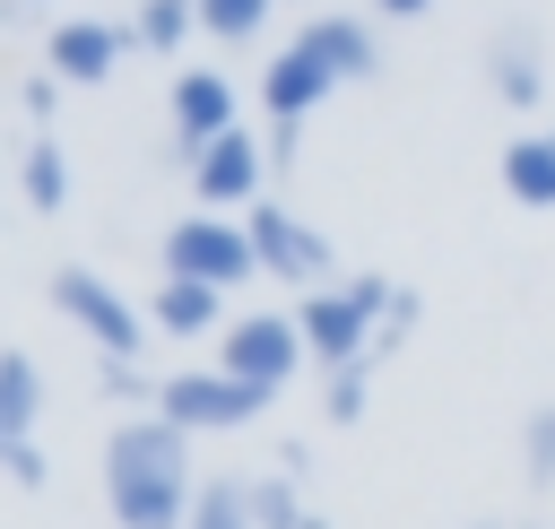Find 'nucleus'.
<instances>
[{
    "mask_svg": "<svg viewBox=\"0 0 555 529\" xmlns=\"http://www.w3.org/2000/svg\"><path fill=\"white\" fill-rule=\"evenodd\" d=\"M17 182H26V199H35V208H69V165H61V147H52V139H26Z\"/></svg>",
    "mask_w": 555,
    "mask_h": 529,
    "instance_id": "a211bd4d",
    "label": "nucleus"
},
{
    "mask_svg": "<svg viewBox=\"0 0 555 529\" xmlns=\"http://www.w3.org/2000/svg\"><path fill=\"white\" fill-rule=\"evenodd\" d=\"M330 416H338V425H356V416H364V364L330 373Z\"/></svg>",
    "mask_w": 555,
    "mask_h": 529,
    "instance_id": "5701e85b",
    "label": "nucleus"
},
{
    "mask_svg": "<svg viewBox=\"0 0 555 529\" xmlns=\"http://www.w3.org/2000/svg\"><path fill=\"white\" fill-rule=\"evenodd\" d=\"M330 87H338V78H330V69H321L304 43H286V52L269 61V78H260V104H269V113H278V130H286V121H304V113H312Z\"/></svg>",
    "mask_w": 555,
    "mask_h": 529,
    "instance_id": "9b49d317",
    "label": "nucleus"
},
{
    "mask_svg": "<svg viewBox=\"0 0 555 529\" xmlns=\"http://www.w3.org/2000/svg\"><path fill=\"white\" fill-rule=\"evenodd\" d=\"M503 191H512L520 208H555V130L503 147Z\"/></svg>",
    "mask_w": 555,
    "mask_h": 529,
    "instance_id": "4468645a",
    "label": "nucleus"
},
{
    "mask_svg": "<svg viewBox=\"0 0 555 529\" xmlns=\"http://www.w3.org/2000/svg\"><path fill=\"white\" fill-rule=\"evenodd\" d=\"M390 312H399V286H390L382 269H356L347 286H312L295 321H304V347H312V364L347 373V364H373V356H382V330H390Z\"/></svg>",
    "mask_w": 555,
    "mask_h": 529,
    "instance_id": "f03ea898",
    "label": "nucleus"
},
{
    "mask_svg": "<svg viewBox=\"0 0 555 529\" xmlns=\"http://www.w3.org/2000/svg\"><path fill=\"white\" fill-rule=\"evenodd\" d=\"M295 43H304L330 78H373V61H382V52H373V26H356V17H312Z\"/></svg>",
    "mask_w": 555,
    "mask_h": 529,
    "instance_id": "f8f14e48",
    "label": "nucleus"
},
{
    "mask_svg": "<svg viewBox=\"0 0 555 529\" xmlns=\"http://www.w3.org/2000/svg\"><path fill=\"white\" fill-rule=\"evenodd\" d=\"M165 278H199V286H243V278H260V251H251V234L243 225H225V217H182L173 234H165Z\"/></svg>",
    "mask_w": 555,
    "mask_h": 529,
    "instance_id": "39448f33",
    "label": "nucleus"
},
{
    "mask_svg": "<svg viewBox=\"0 0 555 529\" xmlns=\"http://www.w3.org/2000/svg\"><path fill=\"white\" fill-rule=\"evenodd\" d=\"M486 87H494L512 113H520V104H538V87H546V78H538V43H529L520 26H512V35H494V52H486Z\"/></svg>",
    "mask_w": 555,
    "mask_h": 529,
    "instance_id": "2eb2a0df",
    "label": "nucleus"
},
{
    "mask_svg": "<svg viewBox=\"0 0 555 529\" xmlns=\"http://www.w3.org/2000/svg\"><path fill=\"white\" fill-rule=\"evenodd\" d=\"M251 520H260V529H312V512L295 503L286 477H251Z\"/></svg>",
    "mask_w": 555,
    "mask_h": 529,
    "instance_id": "aec40b11",
    "label": "nucleus"
},
{
    "mask_svg": "<svg viewBox=\"0 0 555 529\" xmlns=\"http://www.w3.org/2000/svg\"><path fill=\"white\" fill-rule=\"evenodd\" d=\"M104 503L121 529H182L199 503L191 477V434L173 416H130L104 434Z\"/></svg>",
    "mask_w": 555,
    "mask_h": 529,
    "instance_id": "f257e3e1",
    "label": "nucleus"
},
{
    "mask_svg": "<svg viewBox=\"0 0 555 529\" xmlns=\"http://www.w3.org/2000/svg\"><path fill=\"white\" fill-rule=\"evenodd\" d=\"M182 529H260V520H251V477H208Z\"/></svg>",
    "mask_w": 555,
    "mask_h": 529,
    "instance_id": "f3484780",
    "label": "nucleus"
},
{
    "mask_svg": "<svg viewBox=\"0 0 555 529\" xmlns=\"http://www.w3.org/2000/svg\"><path fill=\"white\" fill-rule=\"evenodd\" d=\"M17 486H43V460H35V442H9V460H0Z\"/></svg>",
    "mask_w": 555,
    "mask_h": 529,
    "instance_id": "b1692460",
    "label": "nucleus"
},
{
    "mask_svg": "<svg viewBox=\"0 0 555 529\" xmlns=\"http://www.w3.org/2000/svg\"><path fill=\"white\" fill-rule=\"evenodd\" d=\"M520 460H529V477H555V408H538L520 425Z\"/></svg>",
    "mask_w": 555,
    "mask_h": 529,
    "instance_id": "4be33fe9",
    "label": "nucleus"
},
{
    "mask_svg": "<svg viewBox=\"0 0 555 529\" xmlns=\"http://www.w3.org/2000/svg\"><path fill=\"white\" fill-rule=\"evenodd\" d=\"M382 9H390V17H425L434 0H382Z\"/></svg>",
    "mask_w": 555,
    "mask_h": 529,
    "instance_id": "393cba45",
    "label": "nucleus"
},
{
    "mask_svg": "<svg viewBox=\"0 0 555 529\" xmlns=\"http://www.w3.org/2000/svg\"><path fill=\"white\" fill-rule=\"evenodd\" d=\"M121 26H95V17H61L52 26V43H43V61H52V78H69V87H95V78H113V61H121Z\"/></svg>",
    "mask_w": 555,
    "mask_h": 529,
    "instance_id": "1a4fd4ad",
    "label": "nucleus"
},
{
    "mask_svg": "<svg viewBox=\"0 0 555 529\" xmlns=\"http://www.w3.org/2000/svg\"><path fill=\"white\" fill-rule=\"evenodd\" d=\"M156 330H173V338H208V330H225V286L165 278V286H156Z\"/></svg>",
    "mask_w": 555,
    "mask_h": 529,
    "instance_id": "ddd939ff",
    "label": "nucleus"
},
{
    "mask_svg": "<svg viewBox=\"0 0 555 529\" xmlns=\"http://www.w3.org/2000/svg\"><path fill=\"white\" fill-rule=\"evenodd\" d=\"M269 408V390H251V382H234L225 364H199V373H173V382H156V416H173L182 434H217V425H251Z\"/></svg>",
    "mask_w": 555,
    "mask_h": 529,
    "instance_id": "423d86ee",
    "label": "nucleus"
},
{
    "mask_svg": "<svg viewBox=\"0 0 555 529\" xmlns=\"http://www.w3.org/2000/svg\"><path fill=\"white\" fill-rule=\"evenodd\" d=\"M260 17H269V0H199V26H208L217 43H243V35H260Z\"/></svg>",
    "mask_w": 555,
    "mask_h": 529,
    "instance_id": "412c9836",
    "label": "nucleus"
},
{
    "mask_svg": "<svg viewBox=\"0 0 555 529\" xmlns=\"http://www.w3.org/2000/svg\"><path fill=\"white\" fill-rule=\"evenodd\" d=\"M173 130H182V156H199L208 139L234 130V87L217 69H182L173 78Z\"/></svg>",
    "mask_w": 555,
    "mask_h": 529,
    "instance_id": "9d476101",
    "label": "nucleus"
},
{
    "mask_svg": "<svg viewBox=\"0 0 555 529\" xmlns=\"http://www.w3.org/2000/svg\"><path fill=\"white\" fill-rule=\"evenodd\" d=\"M312 347H304V321L295 312H243V321H225L217 330V364L234 373V382H251V390H286L295 382V364H304Z\"/></svg>",
    "mask_w": 555,
    "mask_h": 529,
    "instance_id": "7ed1b4c3",
    "label": "nucleus"
},
{
    "mask_svg": "<svg viewBox=\"0 0 555 529\" xmlns=\"http://www.w3.org/2000/svg\"><path fill=\"white\" fill-rule=\"evenodd\" d=\"M52 312H61L69 330H87V338L104 347V364H130V356H139V312H130V295H121L113 278H95V269H52Z\"/></svg>",
    "mask_w": 555,
    "mask_h": 529,
    "instance_id": "20e7f679",
    "label": "nucleus"
},
{
    "mask_svg": "<svg viewBox=\"0 0 555 529\" xmlns=\"http://www.w3.org/2000/svg\"><path fill=\"white\" fill-rule=\"evenodd\" d=\"M0 460H9V425H0Z\"/></svg>",
    "mask_w": 555,
    "mask_h": 529,
    "instance_id": "a878e982",
    "label": "nucleus"
},
{
    "mask_svg": "<svg viewBox=\"0 0 555 529\" xmlns=\"http://www.w3.org/2000/svg\"><path fill=\"white\" fill-rule=\"evenodd\" d=\"M243 234H251V251H260L269 278H295V286H321V278H330V243H321L295 208H251Z\"/></svg>",
    "mask_w": 555,
    "mask_h": 529,
    "instance_id": "0eeeda50",
    "label": "nucleus"
},
{
    "mask_svg": "<svg viewBox=\"0 0 555 529\" xmlns=\"http://www.w3.org/2000/svg\"><path fill=\"white\" fill-rule=\"evenodd\" d=\"M191 191H199V208H243V199L260 191V139H251V130L208 139V147L191 156Z\"/></svg>",
    "mask_w": 555,
    "mask_h": 529,
    "instance_id": "6e6552de",
    "label": "nucleus"
},
{
    "mask_svg": "<svg viewBox=\"0 0 555 529\" xmlns=\"http://www.w3.org/2000/svg\"><path fill=\"white\" fill-rule=\"evenodd\" d=\"M191 26H199V0H139V26H130V35H139L147 52H173Z\"/></svg>",
    "mask_w": 555,
    "mask_h": 529,
    "instance_id": "6ab92c4d",
    "label": "nucleus"
},
{
    "mask_svg": "<svg viewBox=\"0 0 555 529\" xmlns=\"http://www.w3.org/2000/svg\"><path fill=\"white\" fill-rule=\"evenodd\" d=\"M35 416H43V373H35V356L0 347V425H9V442H26Z\"/></svg>",
    "mask_w": 555,
    "mask_h": 529,
    "instance_id": "dca6fc26",
    "label": "nucleus"
}]
</instances>
